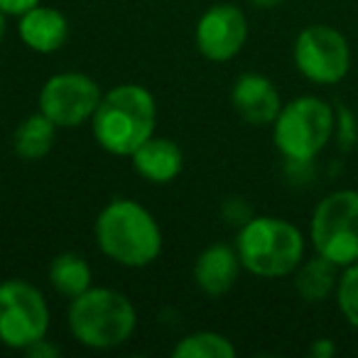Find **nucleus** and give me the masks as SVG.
Here are the masks:
<instances>
[{
    "instance_id": "6",
    "label": "nucleus",
    "mask_w": 358,
    "mask_h": 358,
    "mask_svg": "<svg viewBox=\"0 0 358 358\" xmlns=\"http://www.w3.org/2000/svg\"><path fill=\"white\" fill-rule=\"evenodd\" d=\"M309 238L319 255L338 268L358 263V192L336 189L317 204Z\"/></svg>"
},
{
    "instance_id": "24",
    "label": "nucleus",
    "mask_w": 358,
    "mask_h": 358,
    "mask_svg": "<svg viewBox=\"0 0 358 358\" xmlns=\"http://www.w3.org/2000/svg\"><path fill=\"white\" fill-rule=\"evenodd\" d=\"M285 0H250V6L260 8V10H273V8L282 6Z\"/></svg>"
},
{
    "instance_id": "3",
    "label": "nucleus",
    "mask_w": 358,
    "mask_h": 358,
    "mask_svg": "<svg viewBox=\"0 0 358 358\" xmlns=\"http://www.w3.org/2000/svg\"><path fill=\"white\" fill-rule=\"evenodd\" d=\"M236 253L258 278H287L304 260V236L278 216H250L236 236Z\"/></svg>"
},
{
    "instance_id": "4",
    "label": "nucleus",
    "mask_w": 358,
    "mask_h": 358,
    "mask_svg": "<svg viewBox=\"0 0 358 358\" xmlns=\"http://www.w3.org/2000/svg\"><path fill=\"white\" fill-rule=\"evenodd\" d=\"M66 324L79 343L106 351L133 336L138 312L125 294L108 287H89L84 294L71 299Z\"/></svg>"
},
{
    "instance_id": "18",
    "label": "nucleus",
    "mask_w": 358,
    "mask_h": 358,
    "mask_svg": "<svg viewBox=\"0 0 358 358\" xmlns=\"http://www.w3.org/2000/svg\"><path fill=\"white\" fill-rule=\"evenodd\" d=\"M174 358H234L236 348L226 336L214 331H196L172 348Z\"/></svg>"
},
{
    "instance_id": "21",
    "label": "nucleus",
    "mask_w": 358,
    "mask_h": 358,
    "mask_svg": "<svg viewBox=\"0 0 358 358\" xmlns=\"http://www.w3.org/2000/svg\"><path fill=\"white\" fill-rule=\"evenodd\" d=\"M40 3L42 0H0V10L6 13V15H22V13L40 6Z\"/></svg>"
},
{
    "instance_id": "22",
    "label": "nucleus",
    "mask_w": 358,
    "mask_h": 358,
    "mask_svg": "<svg viewBox=\"0 0 358 358\" xmlns=\"http://www.w3.org/2000/svg\"><path fill=\"white\" fill-rule=\"evenodd\" d=\"M25 353H27V356H32V358H55V356H59V348L52 346L47 338H42V341L32 343Z\"/></svg>"
},
{
    "instance_id": "17",
    "label": "nucleus",
    "mask_w": 358,
    "mask_h": 358,
    "mask_svg": "<svg viewBox=\"0 0 358 358\" xmlns=\"http://www.w3.org/2000/svg\"><path fill=\"white\" fill-rule=\"evenodd\" d=\"M57 125L47 118L45 113L27 115L15 130V138H13V148H15L17 157L22 159H42L55 145Z\"/></svg>"
},
{
    "instance_id": "14",
    "label": "nucleus",
    "mask_w": 358,
    "mask_h": 358,
    "mask_svg": "<svg viewBox=\"0 0 358 358\" xmlns=\"http://www.w3.org/2000/svg\"><path fill=\"white\" fill-rule=\"evenodd\" d=\"M133 167L143 179L152 182V185H167L182 172L185 167V155L174 140L169 138H150L135 150L133 155Z\"/></svg>"
},
{
    "instance_id": "5",
    "label": "nucleus",
    "mask_w": 358,
    "mask_h": 358,
    "mask_svg": "<svg viewBox=\"0 0 358 358\" xmlns=\"http://www.w3.org/2000/svg\"><path fill=\"white\" fill-rule=\"evenodd\" d=\"M336 130V110L319 96H297L282 103L273 123V140L289 162H312Z\"/></svg>"
},
{
    "instance_id": "9",
    "label": "nucleus",
    "mask_w": 358,
    "mask_h": 358,
    "mask_svg": "<svg viewBox=\"0 0 358 358\" xmlns=\"http://www.w3.org/2000/svg\"><path fill=\"white\" fill-rule=\"evenodd\" d=\"M101 89L89 74L62 71L45 81L40 91V110L57 128H76L94 118L101 103Z\"/></svg>"
},
{
    "instance_id": "2",
    "label": "nucleus",
    "mask_w": 358,
    "mask_h": 358,
    "mask_svg": "<svg viewBox=\"0 0 358 358\" xmlns=\"http://www.w3.org/2000/svg\"><path fill=\"white\" fill-rule=\"evenodd\" d=\"M96 241L103 255L125 268H145L162 250L155 216L133 199H113L96 219Z\"/></svg>"
},
{
    "instance_id": "10",
    "label": "nucleus",
    "mask_w": 358,
    "mask_h": 358,
    "mask_svg": "<svg viewBox=\"0 0 358 358\" xmlns=\"http://www.w3.org/2000/svg\"><path fill=\"white\" fill-rule=\"evenodd\" d=\"M194 37L201 57L209 62H229L248 40V20L241 8L221 3L199 17Z\"/></svg>"
},
{
    "instance_id": "19",
    "label": "nucleus",
    "mask_w": 358,
    "mask_h": 358,
    "mask_svg": "<svg viewBox=\"0 0 358 358\" xmlns=\"http://www.w3.org/2000/svg\"><path fill=\"white\" fill-rule=\"evenodd\" d=\"M336 304L343 319L353 329H358V263L341 270V278L336 285Z\"/></svg>"
},
{
    "instance_id": "23",
    "label": "nucleus",
    "mask_w": 358,
    "mask_h": 358,
    "mask_svg": "<svg viewBox=\"0 0 358 358\" xmlns=\"http://www.w3.org/2000/svg\"><path fill=\"white\" fill-rule=\"evenodd\" d=\"M309 353H312V358H334L336 343H334L331 338H317V341L309 346Z\"/></svg>"
},
{
    "instance_id": "20",
    "label": "nucleus",
    "mask_w": 358,
    "mask_h": 358,
    "mask_svg": "<svg viewBox=\"0 0 358 358\" xmlns=\"http://www.w3.org/2000/svg\"><path fill=\"white\" fill-rule=\"evenodd\" d=\"M336 138H338V145L341 148H351L353 143H356V118H353V113L348 108H338L336 110Z\"/></svg>"
},
{
    "instance_id": "15",
    "label": "nucleus",
    "mask_w": 358,
    "mask_h": 358,
    "mask_svg": "<svg viewBox=\"0 0 358 358\" xmlns=\"http://www.w3.org/2000/svg\"><path fill=\"white\" fill-rule=\"evenodd\" d=\"M338 265L331 263L324 255H314L309 260H302L299 268L294 270V289L297 294L309 304H319L324 299H329L331 294H336V285H338Z\"/></svg>"
},
{
    "instance_id": "13",
    "label": "nucleus",
    "mask_w": 358,
    "mask_h": 358,
    "mask_svg": "<svg viewBox=\"0 0 358 358\" xmlns=\"http://www.w3.org/2000/svg\"><path fill=\"white\" fill-rule=\"evenodd\" d=\"M20 40L37 55H52L62 50L69 37V22L59 10L47 6H35L20 15Z\"/></svg>"
},
{
    "instance_id": "1",
    "label": "nucleus",
    "mask_w": 358,
    "mask_h": 358,
    "mask_svg": "<svg viewBox=\"0 0 358 358\" xmlns=\"http://www.w3.org/2000/svg\"><path fill=\"white\" fill-rule=\"evenodd\" d=\"M157 103L145 86L123 84L101 96L91 118L94 138L106 152L130 157L145 140L155 135Z\"/></svg>"
},
{
    "instance_id": "8",
    "label": "nucleus",
    "mask_w": 358,
    "mask_h": 358,
    "mask_svg": "<svg viewBox=\"0 0 358 358\" xmlns=\"http://www.w3.org/2000/svg\"><path fill=\"white\" fill-rule=\"evenodd\" d=\"M294 66L312 84H338L351 71V45L331 25H309L294 40Z\"/></svg>"
},
{
    "instance_id": "16",
    "label": "nucleus",
    "mask_w": 358,
    "mask_h": 358,
    "mask_svg": "<svg viewBox=\"0 0 358 358\" xmlns=\"http://www.w3.org/2000/svg\"><path fill=\"white\" fill-rule=\"evenodd\" d=\"M91 265L76 253H59L50 263V282L62 297L74 299L91 287Z\"/></svg>"
},
{
    "instance_id": "11",
    "label": "nucleus",
    "mask_w": 358,
    "mask_h": 358,
    "mask_svg": "<svg viewBox=\"0 0 358 358\" xmlns=\"http://www.w3.org/2000/svg\"><path fill=\"white\" fill-rule=\"evenodd\" d=\"M231 103L236 113L250 125H273L282 108L278 86L263 74L238 76L231 91Z\"/></svg>"
},
{
    "instance_id": "12",
    "label": "nucleus",
    "mask_w": 358,
    "mask_h": 358,
    "mask_svg": "<svg viewBox=\"0 0 358 358\" xmlns=\"http://www.w3.org/2000/svg\"><path fill=\"white\" fill-rule=\"evenodd\" d=\"M241 258L236 253V248L224 243H214L206 250H201V255L194 263V282L209 297H221L226 294L238 280Z\"/></svg>"
},
{
    "instance_id": "25",
    "label": "nucleus",
    "mask_w": 358,
    "mask_h": 358,
    "mask_svg": "<svg viewBox=\"0 0 358 358\" xmlns=\"http://www.w3.org/2000/svg\"><path fill=\"white\" fill-rule=\"evenodd\" d=\"M6 30H8V25H6V13L0 10V42H3V37H6Z\"/></svg>"
},
{
    "instance_id": "7",
    "label": "nucleus",
    "mask_w": 358,
    "mask_h": 358,
    "mask_svg": "<svg viewBox=\"0 0 358 358\" xmlns=\"http://www.w3.org/2000/svg\"><path fill=\"white\" fill-rule=\"evenodd\" d=\"M50 307L40 289L27 280L0 282V343L27 351L32 343L47 338Z\"/></svg>"
}]
</instances>
